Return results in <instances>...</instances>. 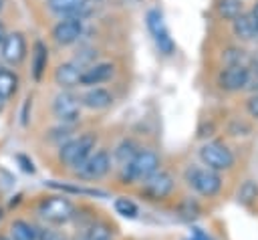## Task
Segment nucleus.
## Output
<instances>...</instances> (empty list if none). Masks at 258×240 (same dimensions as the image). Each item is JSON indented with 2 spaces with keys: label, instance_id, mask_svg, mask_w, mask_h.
<instances>
[{
  "label": "nucleus",
  "instance_id": "nucleus-1",
  "mask_svg": "<svg viewBox=\"0 0 258 240\" xmlns=\"http://www.w3.org/2000/svg\"><path fill=\"white\" fill-rule=\"evenodd\" d=\"M159 163H161V159L153 149L139 147V151L133 155V159L119 167V179H121V184L145 182L149 175H153L159 169Z\"/></svg>",
  "mask_w": 258,
  "mask_h": 240
},
{
  "label": "nucleus",
  "instance_id": "nucleus-2",
  "mask_svg": "<svg viewBox=\"0 0 258 240\" xmlns=\"http://www.w3.org/2000/svg\"><path fill=\"white\" fill-rule=\"evenodd\" d=\"M95 149H97V135L87 131L77 137H71L58 147V161L69 169H79Z\"/></svg>",
  "mask_w": 258,
  "mask_h": 240
},
{
  "label": "nucleus",
  "instance_id": "nucleus-3",
  "mask_svg": "<svg viewBox=\"0 0 258 240\" xmlns=\"http://www.w3.org/2000/svg\"><path fill=\"white\" fill-rule=\"evenodd\" d=\"M183 179L202 198H216L222 192V188H224L222 173H218V171H214L210 167L198 165V163H191V165L185 167Z\"/></svg>",
  "mask_w": 258,
  "mask_h": 240
},
{
  "label": "nucleus",
  "instance_id": "nucleus-4",
  "mask_svg": "<svg viewBox=\"0 0 258 240\" xmlns=\"http://www.w3.org/2000/svg\"><path fill=\"white\" fill-rule=\"evenodd\" d=\"M198 157L204 167H210L218 173L230 171L236 165V155L234 151L220 139H210L198 149Z\"/></svg>",
  "mask_w": 258,
  "mask_h": 240
},
{
  "label": "nucleus",
  "instance_id": "nucleus-5",
  "mask_svg": "<svg viewBox=\"0 0 258 240\" xmlns=\"http://www.w3.org/2000/svg\"><path fill=\"white\" fill-rule=\"evenodd\" d=\"M145 24H147V30L153 38V44L155 48L159 50V54L163 56H171L175 52V42L171 38V32L167 28V22H165V16L159 8H151L147 10L145 14Z\"/></svg>",
  "mask_w": 258,
  "mask_h": 240
},
{
  "label": "nucleus",
  "instance_id": "nucleus-6",
  "mask_svg": "<svg viewBox=\"0 0 258 240\" xmlns=\"http://www.w3.org/2000/svg\"><path fill=\"white\" fill-rule=\"evenodd\" d=\"M38 214L50 224H67L75 218V204L67 196H48L38 202Z\"/></svg>",
  "mask_w": 258,
  "mask_h": 240
},
{
  "label": "nucleus",
  "instance_id": "nucleus-7",
  "mask_svg": "<svg viewBox=\"0 0 258 240\" xmlns=\"http://www.w3.org/2000/svg\"><path fill=\"white\" fill-rule=\"evenodd\" d=\"M113 167V159H111V153L103 147L95 149L87 159L85 163L75 169V173L81 177V179H87V182H97L101 177H105Z\"/></svg>",
  "mask_w": 258,
  "mask_h": 240
},
{
  "label": "nucleus",
  "instance_id": "nucleus-8",
  "mask_svg": "<svg viewBox=\"0 0 258 240\" xmlns=\"http://www.w3.org/2000/svg\"><path fill=\"white\" fill-rule=\"evenodd\" d=\"M141 184H143L141 186V194L147 200H153V202L167 200L175 190V177L165 169H157L153 175H149Z\"/></svg>",
  "mask_w": 258,
  "mask_h": 240
},
{
  "label": "nucleus",
  "instance_id": "nucleus-9",
  "mask_svg": "<svg viewBox=\"0 0 258 240\" xmlns=\"http://www.w3.org/2000/svg\"><path fill=\"white\" fill-rule=\"evenodd\" d=\"M81 103L73 91H58L52 99V115L62 125H75L81 117Z\"/></svg>",
  "mask_w": 258,
  "mask_h": 240
},
{
  "label": "nucleus",
  "instance_id": "nucleus-10",
  "mask_svg": "<svg viewBox=\"0 0 258 240\" xmlns=\"http://www.w3.org/2000/svg\"><path fill=\"white\" fill-rule=\"evenodd\" d=\"M250 79L252 75L246 65H230L218 73V87L226 93H238L250 85Z\"/></svg>",
  "mask_w": 258,
  "mask_h": 240
},
{
  "label": "nucleus",
  "instance_id": "nucleus-11",
  "mask_svg": "<svg viewBox=\"0 0 258 240\" xmlns=\"http://www.w3.org/2000/svg\"><path fill=\"white\" fill-rule=\"evenodd\" d=\"M28 54V44H26V38L22 32L14 30V32H8L4 42L0 44V58L10 65V67H16L20 65Z\"/></svg>",
  "mask_w": 258,
  "mask_h": 240
},
{
  "label": "nucleus",
  "instance_id": "nucleus-12",
  "mask_svg": "<svg viewBox=\"0 0 258 240\" xmlns=\"http://www.w3.org/2000/svg\"><path fill=\"white\" fill-rule=\"evenodd\" d=\"M85 32V20L83 18H60L54 26H52V40L60 46H69L75 44Z\"/></svg>",
  "mask_w": 258,
  "mask_h": 240
},
{
  "label": "nucleus",
  "instance_id": "nucleus-13",
  "mask_svg": "<svg viewBox=\"0 0 258 240\" xmlns=\"http://www.w3.org/2000/svg\"><path fill=\"white\" fill-rule=\"evenodd\" d=\"M115 75V65L111 61H101V63H91L89 67L83 69L81 73V87H99L103 83H107L111 77Z\"/></svg>",
  "mask_w": 258,
  "mask_h": 240
},
{
  "label": "nucleus",
  "instance_id": "nucleus-14",
  "mask_svg": "<svg viewBox=\"0 0 258 240\" xmlns=\"http://www.w3.org/2000/svg\"><path fill=\"white\" fill-rule=\"evenodd\" d=\"M44 4L58 18H85L89 12V0H44Z\"/></svg>",
  "mask_w": 258,
  "mask_h": 240
},
{
  "label": "nucleus",
  "instance_id": "nucleus-15",
  "mask_svg": "<svg viewBox=\"0 0 258 240\" xmlns=\"http://www.w3.org/2000/svg\"><path fill=\"white\" fill-rule=\"evenodd\" d=\"M115 97L109 89L105 87H89L81 97H79V103L81 107L85 109H91V111H103V109H109L113 105Z\"/></svg>",
  "mask_w": 258,
  "mask_h": 240
},
{
  "label": "nucleus",
  "instance_id": "nucleus-16",
  "mask_svg": "<svg viewBox=\"0 0 258 240\" xmlns=\"http://www.w3.org/2000/svg\"><path fill=\"white\" fill-rule=\"evenodd\" d=\"M81 73H83V67L75 61H67V63H60L56 69H54V83L60 87V91H71L79 85L81 81Z\"/></svg>",
  "mask_w": 258,
  "mask_h": 240
},
{
  "label": "nucleus",
  "instance_id": "nucleus-17",
  "mask_svg": "<svg viewBox=\"0 0 258 240\" xmlns=\"http://www.w3.org/2000/svg\"><path fill=\"white\" fill-rule=\"evenodd\" d=\"M46 67H48V46L42 40H34L30 48V75L36 83L42 81Z\"/></svg>",
  "mask_w": 258,
  "mask_h": 240
},
{
  "label": "nucleus",
  "instance_id": "nucleus-18",
  "mask_svg": "<svg viewBox=\"0 0 258 240\" xmlns=\"http://www.w3.org/2000/svg\"><path fill=\"white\" fill-rule=\"evenodd\" d=\"M232 32L240 40H254V38H258V26L254 24L252 16L250 14H244V12L238 14L232 20Z\"/></svg>",
  "mask_w": 258,
  "mask_h": 240
},
{
  "label": "nucleus",
  "instance_id": "nucleus-19",
  "mask_svg": "<svg viewBox=\"0 0 258 240\" xmlns=\"http://www.w3.org/2000/svg\"><path fill=\"white\" fill-rule=\"evenodd\" d=\"M48 188L58 190L62 194H73V196H91V198H109L105 190L99 188H87V186H77V184H60V182H46Z\"/></svg>",
  "mask_w": 258,
  "mask_h": 240
},
{
  "label": "nucleus",
  "instance_id": "nucleus-20",
  "mask_svg": "<svg viewBox=\"0 0 258 240\" xmlns=\"http://www.w3.org/2000/svg\"><path fill=\"white\" fill-rule=\"evenodd\" d=\"M137 151H139V145H137L131 137H125V139H121V141L115 145L111 159L121 167V165H125L127 161H131V159H133V155H135Z\"/></svg>",
  "mask_w": 258,
  "mask_h": 240
},
{
  "label": "nucleus",
  "instance_id": "nucleus-21",
  "mask_svg": "<svg viewBox=\"0 0 258 240\" xmlns=\"http://www.w3.org/2000/svg\"><path fill=\"white\" fill-rule=\"evenodd\" d=\"M18 85H20V79L18 75L12 71V69H6V67H0V97L4 101L12 99L18 91Z\"/></svg>",
  "mask_w": 258,
  "mask_h": 240
},
{
  "label": "nucleus",
  "instance_id": "nucleus-22",
  "mask_svg": "<svg viewBox=\"0 0 258 240\" xmlns=\"http://www.w3.org/2000/svg\"><path fill=\"white\" fill-rule=\"evenodd\" d=\"M238 204H242L244 208H250L258 202V182L256 179H244L236 192Z\"/></svg>",
  "mask_w": 258,
  "mask_h": 240
},
{
  "label": "nucleus",
  "instance_id": "nucleus-23",
  "mask_svg": "<svg viewBox=\"0 0 258 240\" xmlns=\"http://www.w3.org/2000/svg\"><path fill=\"white\" fill-rule=\"evenodd\" d=\"M38 228L26 220H14L10 224V240H36Z\"/></svg>",
  "mask_w": 258,
  "mask_h": 240
},
{
  "label": "nucleus",
  "instance_id": "nucleus-24",
  "mask_svg": "<svg viewBox=\"0 0 258 240\" xmlns=\"http://www.w3.org/2000/svg\"><path fill=\"white\" fill-rule=\"evenodd\" d=\"M113 208H115V212H117L119 216L129 218V220H135V218L139 216V206H137L133 200L125 198V196L117 198V200L113 202Z\"/></svg>",
  "mask_w": 258,
  "mask_h": 240
},
{
  "label": "nucleus",
  "instance_id": "nucleus-25",
  "mask_svg": "<svg viewBox=\"0 0 258 240\" xmlns=\"http://www.w3.org/2000/svg\"><path fill=\"white\" fill-rule=\"evenodd\" d=\"M216 10L224 20H234L238 14H242V0H218Z\"/></svg>",
  "mask_w": 258,
  "mask_h": 240
},
{
  "label": "nucleus",
  "instance_id": "nucleus-26",
  "mask_svg": "<svg viewBox=\"0 0 258 240\" xmlns=\"http://www.w3.org/2000/svg\"><path fill=\"white\" fill-rule=\"evenodd\" d=\"M107 238H111V230H109V226L103 224V222L91 224V226L83 232V236H81V240H107Z\"/></svg>",
  "mask_w": 258,
  "mask_h": 240
},
{
  "label": "nucleus",
  "instance_id": "nucleus-27",
  "mask_svg": "<svg viewBox=\"0 0 258 240\" xmlns=\"http://www.w3.org/2000/svg\"><path fill=\"white\" fill-rule=\"evenodd\" d=\"M224 61H226V67H230V65H246L248 67V56H246V50L244 48H236V46H232V48H228L226 52H224Z\"/></svg>",
  "mask_w": 258,
  "mask_h": 240
},
{
  "label": "nucleus",
  "instance_id": "nucleus-28",
  "mask_svg": "<svg viewBox=\"0 0 258 240\" xmlns=\"http://www.w3.org/2000/svg\"><path fill=\"white\" fill-rule=\"evenodd\" d=\"M71 133H73V125H58V127H54V129H50L48 131V139H52V141H56L58 143V147L64 143V141H69L71 139Z\"/></svg>",
  "mask_w": 258,
  "mask_h": 240
},
{
  "label": "nucleus",
  "instance_id": "nucleus-29",
  "mask_svg": "<svg viewBox=\"0 0 258 240\" xmlns=\"http://www.w3.org/2000/svg\"><path fill=\"white\" fill-rule=\"evenodd\" d=\"M179 212H181V216H183L185 220H194V218H198V216L202 214V208H200V204H198L196 200L187 198V200H183V202H181Z\"/></svg>",
  "mask_w": 258,
  "mask_h": 240
},
{
  "label": "nucleus",
  "instance_id": "nucleus-30",
  "mask_svg": "<svg viewBox=\"0 0 258 240\" xmlns=\"http://www.w3.org/2000/svg\"><path fill=\"white\" fill-rule=\"evenodd\" d=\"M14 184H16V177L6 167L0 165V192H10L14 188Z\"/></svg>",
  "mask_w": 258,
  "mask_h": 240
},
{
  "label": "nucleus",
  "instance_id": "nucleus-31",
  "mask_svg": "<svg viewBox=\"0 0 258 240\" xmlns=\"http://www.w3.org/2000/svg\"><path fill=\"white\" fill-rule=\"evenodd\" d=\"M246 111H248V115H250L252 119L258 121V93H252V95L248 97V101H246Z\"/></svg>",
  "mask_w": 258,
  "mask_h": 240
},
{
  "label": "nucleus",
  "instance_id": "nucleus-32",
  "mask_svg": "<svg viewBox=\"0 0 258 240\" xmlns=\"http://www.w3.org/2000/svg\"><path fill=\"white\" fill-rule=\"evenodd\" d=\"M36 240H64V236L54 232V230H48V228H38Z\"/></svg>",
  "mask_w": 258,
  "mask_h": 240
},
{
  "label": "nucleus",
  "instance_id": "nucleus-33",
  "mask_svg": "<svg viewBox=\"0 0 258 240\" xmlns=\"http://www.w3.org/2000/svg\"><path fill=\"white\" fill-rule=\"evenodd\" d=\"M16 161L20 163V167L26 171V173H34L36 171V167H34V163H32V159H28L26 155H22V153H18L16 155Z\"/></svg>",
  "mask_w": 258,
  "mask_h": 240
},
{
  "label": "nucleus",
  "instance_id": "nucleus-34",
  "mask_svg": "<svg viewBox=\"0 0 258 240\" xmlns=\"http://www.w3.org/2000/svg\"><path fill=\"white\" fill-rule=\"evenodd\" d=\"M30 107H32V99L26 97V99H24V107H22V119H20V123H22L24 127L28 125V109H30Z\"/></svg>",
  "mask_w": 258,
  "mask_h": 240
},
{
  "label": "nucleus",
  "instance_id": "nucleus-35",
  "mask_svg": "<svg viewBox=\"0 0 258 240\" xmlns=\"http://www.w3.org/2000/svg\"><path fill=\"white\" fill-rule=\"evenodd\" d=\"M250 16H252V20H254V24L258 26V0L254 2V6H252V10H250Z\"/></svg>",
  "mask_w": 258,
  "mask_h": 240
},
{
  "label": "nucleus",
  "instance_id": "nucleus-36",
  "mask_svg": "<svg viewBox=\"0 0 258 240\" xmlns=\"http://www.w3.org/2000/svg\"><path fill=\"white\" fill-rule=\"evenodd\" d=\"M6 34H8V30H6V26H4V22L0 20V44L4 42V38H6Z\"/></svg>",
  "mask_w": 258,
  "mask_h": 240
},
{
  "label": "nucleus",
  "instance_id": "nucleus-37",
  "mask_svg": "<svg viewBox=\"0 0 258 240\" xmlns=\"http://www.w3.org/2000/svg\"><path fill=\"white\" fill-rule=\"evenodd\" d=\"M4 105H6V101L0 97V113H2V109H4Z\"/></svg>",
  "mask_w": 258,
  "mask_h": 240
},
{
  "label": "nucleus",
  "instance_id": "nucleus-38",
  "mask_svg": "<svg viewBox=\"0 0 258 240\" xmlns=\"http://www.w3.org/2000/svg\"><path fill=\"white\" fill-rule=\"evenodd\" d=\"M2 8H4V0H0V12H2Z\"/></svg>",
  "mask_w": 258,
  "mask_h": 240
},
{
  "label": "nucleus",
  "instance_id": "nucleus-39",
  "mask_svg": "<svg viewBox=\"0 0 258 240\" xmlns=\"http://www.w3.org/2000/svg\"><path fill=\"white\" fill-rule=\"evenodd\" d=\"M0 240H10V238L8 236H0Z\"/></svg>",
  "mask_w": 258,
  "mask_h": 240
},
{
  "label": "nucleus",
  "instance_id": "nucleus-40",
  "mask_svg": "<svg viewBox=\"0 0 258 240\" xmlns=\"http://www.w3.org/2000/svg\"><path fill=\"white\" fill-rule=\"evenodd\" d=\"M0 220H2V210H0Z\"/></svg>",
  "mask_w": 258,
  "mask_h": 240
},
{
  "label": "nucleus",
  "instance_id": "nucleus-41",
  "mask_svg": "<svg viewBox=\"0 0 258 240\" xmlns=\"http://www.w3.org/2000/svg\"><path fill=\"white\" fill-rule=\"evenodd\" d=\"M107 240H111V238H107Z\"/></svg>",
  "mask_w": 258,
  "mask_h": 240
}]
</instances>
